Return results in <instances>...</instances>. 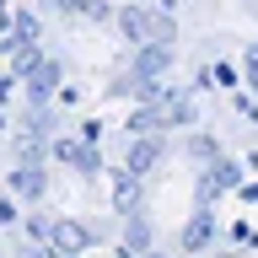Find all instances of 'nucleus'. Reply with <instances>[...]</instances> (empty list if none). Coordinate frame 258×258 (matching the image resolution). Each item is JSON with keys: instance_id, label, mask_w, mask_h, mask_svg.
Wrapping results in <instances>:
<instances>
[]
</instances>
